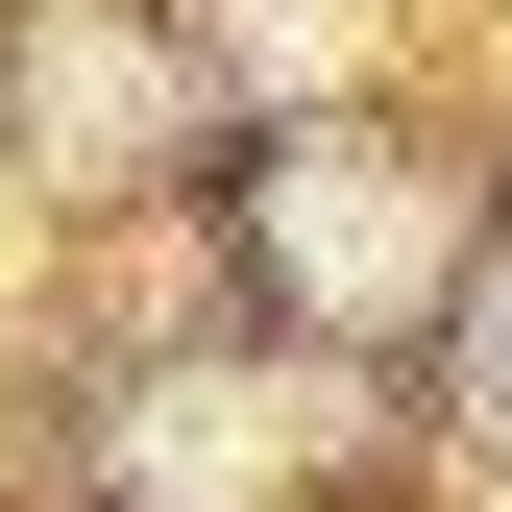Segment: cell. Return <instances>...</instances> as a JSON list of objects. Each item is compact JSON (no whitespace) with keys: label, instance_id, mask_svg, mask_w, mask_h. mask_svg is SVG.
I'll list each match as a JSON object with an SVG mask.
<instances>
[{"label":"cell","instance_id":"1","mask_svg":"<svg viewBox=\"0 0 512 512\" xmlns=\"http://www.w3.org/2000/svg\"><path fill=\"white\" fill-rule=\"evenodd\" d=\"M147 122H171L147 25H122V0H49V25H25V147H49V171H122Z\"/></svg>","mask_w":512,"mask_h":512},{"label":"cell","instance_id":"2","mask_svg":"<svg viewBox=\"0 0 512 512\" xmlns=\"http://www.w3.org/2000/svg\"><path fill=\"white\" fill-rule=\"evenodd\" d=\"M147 439H171V464H147V488H171V512H244V488H269V464H244V439H269V415H244V391H171V415H147Z\"/></svg>","mask_w":512,"mask_h":512},{"label":"cell","instance_id":"3","mask_svg":"<svg viewBox=\"0 0 512 512\" xmlns=\"http://www.w3.org/2000/svg\"><path fill=\"white\" fill-rule=\"evenodd\" d=\"M488 366H512V293H488Z\"/></svg>","mask_w":512,"mask_h":512}]
</instances>
